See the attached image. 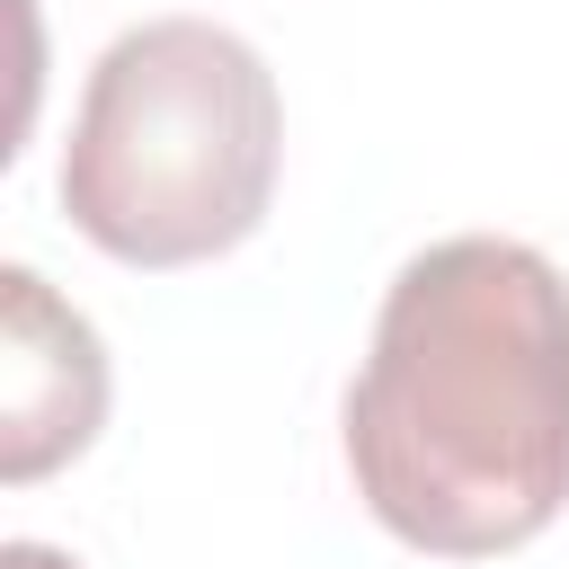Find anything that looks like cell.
I'll list each match as a JSON object with an SVG mask.
<instances>
[{"label":"cell","instance_id":"7a4b0ae2","mask_svg":"<svg viewBox=\"0 0 569 569\" xmlns=\"http://www.w3.org/2000/svg\"><path fill=\"white\" fill-rule=\"evenodd\" d=\"M284 98L249 36L213 18L124 27L62 142V213L116 267H204L267 222Z\"/></svg>","mask_w":569,"mask_h":569},{"label":"cell","instance_id":"6da1fadb","mask_svg":"<svg viewBox=\"0 0 569 569\" xmlns=\"http://www.w3.org/2000/svg\"><path fill=\"white\" fill-rule=\"evenodd\" d=\"M365 516L436 560H498L569 507V276L498 231L427 240L347 382Z\"/></svg>","mask_w":569,"mask_h":569},{"label":"cell","instance_id":"3957f363","mask_svg":"<svg viewBox=\"0 0 569 569\" xmlns=\"http://www.w3.org/2000/svg\"><path fill=\"white\" fill-rule=\"evenodd\" d=\"M0 480H44L107 418V347L36 267L0 276Z\"/></svg>","mask_w":569,"mask_h":569}]
</instances>
